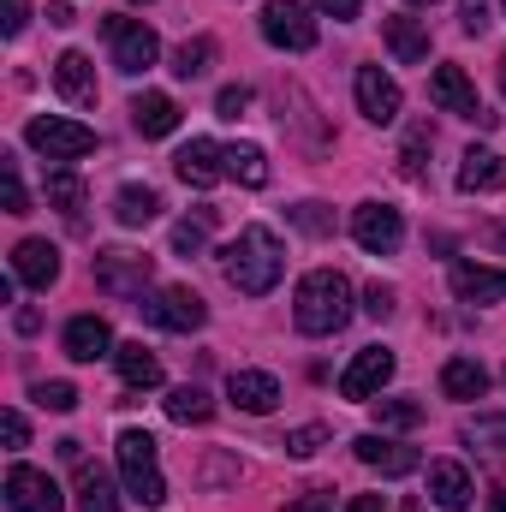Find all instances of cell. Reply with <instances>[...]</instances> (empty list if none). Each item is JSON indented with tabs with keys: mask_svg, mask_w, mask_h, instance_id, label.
<instances>
[{
	"mask_svg": "<svg viewBox=\"0 0 506 512\" xmlns=\"http://www.w3.org/2000/svg\"><path fill=\"white\" fill-rule=\"evenodd\" d=\"M292 322H298V334H340L352 322V280L340 268H310L298 280Z\"/></svg>",
	"mask_w": 506,
	"mask_h": 512,
	"instance_id": "cell-1",
	"label": "cell"
},
{
	"mask_svg": "<svg viewBox=\"0 0 506 512\" xmlns=\"http://www.w3.org/2000/svg\"><path fill=\"white\" fill-rule=\"evenodd\" d=\"M221 268H227L233 292H245V298H262V292H274V286H280L286 251H280V239H274L268 227H245V233H239V239L221 251Z\"/></svg>",
	"mask_w": 506,
	"mask_h": 512,
	"instance_id": "cell-2",
	"label": "cell"
},
{
	"mask_svg": "<svg viewBox=\"0 0 506 512\" xmlns=\"http://www.w3.org/2000/svg\"><path fill=\"white\" fill-rule=\"evenodd\" d=\"M114 453H120V477H126V495H131V501H137V507H161V501H167V477H161L155 435L126 429Z\"/></svg>",
	"mask_w": 506,
	"mask_h": 512,
	"instance_id": "cell-3",
	"label": "cell"
},
{
	"mask_svg": "<svg viewBox=\"0 0 506 512\" xmlns=\"http://www.w3.org/2000/svg\"><path fill=\"white\" fill-rule=\"evenodd\" d=\"M137 310H143V322H155V328H167V334H197V328L209 322V310H203V298H197L191 286H161V292L137 298Z\"/></svg>",
	"mask_w": 506,
	"mask_h": 512,
	"instance_id": "cell-4",
	"label": "cell"
},
{
	"mask_svg": "<svg viewBox=\"0 0 506 512\" xmlns=\"http://www.w3.org/2000/svg\"><path fill=\"white\" fill-rule=\"evenodd\" d=\"M24 143L36 155H48V161H78V155L96 149V131L78 126V120H60V114H42V120L24 126Z\"/></svg>",
	"mask_w": 506,
	"mask_h": 512,
	"instance_id": "cell-5",
	"label": "cell"
},
{
	"mask_svg": "<svg viewBox=\"0 0 506 512\" xmlns=\"http://www.w3.org/2000/svg\"><path fill=\"white\" fill-rule=\"evenodd\" d=\"M262 36L286 54H310L316 48V18L304 0H268L262 6Z\"/></svg>",
	"mask_w": 506,
	"mask_h": 512,
	"instance_id": "cell-6",
	"label": "cell"
},
{
	"mask_svg": "<svg viewBox=\"0 0 506 512\" xmlns=\"http://www.w3.org/2000/svg\"><path fill=\"white\" fill-rule=\"evenodd\" d=\"M102 30H108V42H114V66H120V72H149V66L161 60V36H155L143 18H108Z\"/></svg>",
	"mask_w": 506,
	"mask_h": 512,
	"instance_id": "cell-7",
	"label": "cell"
},
{
	"mask_svg": "<svg viewBox=\"0 0 506 512\" xmlns=\"http://www.w3.org/2000/svg\"><path fill=\"white\" fill-rule=\"evenodd\" d=\"M429 102H435V108H447V114H459V120L495 126V114L477 102V84L465 78V66H435V78H429Z\"/></svg>",
	"mask_w": 506,
	"mask_h": 512,
	"instance_id": "cell-8",
	"label": "cell"
},
{
	"mask_svg": "<svg viewBox=\"0 0 506 512\" xmlns=\"http://www.w3.org/2000/svg\"><path fill=\"white\" fill-rule=\"evenodd\" d=\"M352 239L370 256H393L405 245V221H399V209H387V203H358V209H352Z\"/></svg>",
	"mask_w": 506,
	"mask_h": 512,
	"instance_id": "cell-9",
	"label": "cell"
},
{
	"mask_svg": "<svg viewBox=\"0 0 506 512\" xmlns=\"http://www.w3.org/2000/svg\"><path fill=\"white\" fill-rule=\"evenodd\" d=\"M6 507L12 512H60V483L48 477V471H36V465H12L6 471Z\"/></svg>",
	"mask_w": 506,
	"mask_h": 512,
	"instance_id": "cell-10",
	"label": "cell"
},
{
	"mask_svg": "<svg viewBox=\"0 0 506 512\" xmlns=\"http://www.w3.org/2000/svg\"><path fill=\"white\" fill-rule=\"evenodd\" d=\"M352 90H358V114H364L370 126H393V120H399V108H405L399 84H393V78H387L381 66H358Z\"/></svg>",
	"mask_w": 506,
	"mask_h": 512,
	"instance_id": "cell-11",
	"label": "cell"
},
{
	"mask_svg": "<svg viewBox=\"0 0 506 512\" xmlns=\"http://www.w3.org/2000/svg\"><path fill=\"white\" fill-rule=\"evenodd\" d=\"M173 173H179L191 191H209V185L227 179V149H221L215 137H191V143L173 155Z\"/></svg>",
	"mask_w": 506,
	"mask_h": 512,
	"instance_id": "cell-12",
	"label": "cell"
},
{
	"mask_svg": "<svg viewBox=\"0 0 506 512\" xmlns=\"http://www.w3.org/2000/svg\"><path fill=\"white\" fill-rule=\"evenodd\" d=\"M387 382H393V352H387V346H364V352L346 364L340 393H346V399H376Z\"/></svg>",
	"mask_w": 506,
	"mask_h": 512,
	"instance_id": "cell-13",
	"label": "cell"
},
{
	"mask_svg": "<svg viewBox=\"0 0 506 512\" xmlns=\"http://www.w3.org/2000/svg\"><path fill=\"white\" fill-rule=\"evenodd\" d=\"M60 346H66L72 364H96V358H114V352H120V346H114V328H108L102 316H72L66 334H60Z\"/></svg>",
	"mask_w": 506,
	"mask_h": 512,
	"instance_id": "cell-14",
	"label": "cell"
},
{
	"mask_svg": "<svg viewBox=\"0 0 506 512\" xmlns=\"http://www.w3.org/2000/svg\"><path fill=\"white\" fill-rule=\"evenodd\" d=\"M352 453H358L370 471H381V477H411V471L423 465V453H417V447L387 441V435H358V441H352Z\"/></svg>",
	"mask_w": 506,
	"mask_h": 512,
	"instance_id": "cell-15",
	"label": "cell"
},
{
	"mask_svg": "<svg viewBox=\"0 0 506 512\" xmlns=\"http://www.w3.org/2000/svg\"><path fill=\"white\" fill-rule=\"evenodd\" d=\"M96 286L102 292H137L143 298V286H149V256H137V251H102L96 256Z\"/></svg>",
	"mask_w": 506,
	"mask_h": 512,
	"instance_id": "cell-16",
	"label": "cell"
},
{
	"mask_svg": "<svg viewBox=\"0 0 506 512\" xmlns=\"http://www.w3.org/2000/svg\"><path fill=\"white\" fill-rule=\"evenodd\" d=\"M54 90H60L72 108H96V66H90L84 48H66V54L54 60Z\"/></svg>",
	"mask_w": 506,
	"mask_h": 512,
	"instance_id": "cell-17",
	"label": "cell"
},
{
	"mask_svg": "<svg viewBox=\"0 0 506 512\" xmlns=\"http://www.w3.org/2000/svg\"><path fill=\"white\" fill-rule=\"evenodd\" d=\"M12 280H18V286H36V292H48V286L60 280V251H54L48 239H24V245L12 251Z\"/></svg>",
	"mask_w": 506,
	"mask_h": 512,
	"instance_id": "cell-18",
	"label": "cell"
},
{
	"mask_svg": "<svg viewBox=\"0 0 506 512\" xmlns=\"http://www.w3.org/2000/svg\"><path fill=\"white\" fill-rule=\"evenodd\" d=\"M227 399H233L239 411H251V417H268V411L280 405V382H274L268 370H233V376H227Z\"/></svg>",
	"mask_w": 506,
	"mask_h": 512,
	"instance_id": "cell-19",
	"label": "cell"
},
{
	"mask_svg": "<svg viewBox=\"0 0 506 512\" xmlns=\"http://www.w3.org/2000/svg\"><path fill=\"white\" fill-rule=\"evenodd\" d=\"M459 191H471V197H483V191H506V155L495 149H465V161H459Z\"/></svg>",
	"mask_w": 506,
	"mask_h": 512,
	"instance_id": "cell-20",
	"label": "cell"
},
{
	"mask_svg": "<svg viewBox=\"0 0 506 512\" xmlns=\"http://www.w3.org/2000/svg\"><path fill=\"white\" fill-rule=\"evenodd\" d=\"M429 495H435V507L441 512H465L477 489H471V471H465V465L435 459V465H429Z\"/></svg>",
	"mask_w": 506,
	"mask_h": 512,
	"instance_id": "cell-21",
	"label": "cell"
},
{
	"mask_svg": "<svg viewBox=\"0 0 506 512\" xmlns=\"http://www.w3.org/2000/svg\"><path fill=\"white\" fill-rule=\"evenodd\" d=\"M453 292L465 304H495L506 298V268H483V262H453Z\"/></svg>",
	"mask_w": 506,
	"mask_h": 512,
	"instance_id": "cell-22",
	"label": "cell"
},
{
	"mask_svg": "<svg viewBox=\"0 0 506 512\" xmlns=\"http://www.w3.org/2000/svg\"><path fill=\"white\" fill-rule=\"evenodd\" d=\"M381 36H387V48H393L399 66H423V60H429V30H423L417 18L393 12V18H381Z\"/></svg>",
	"mask_w": 506,
	"mask_h": 512,
	"instance_id": "cell-23",
	"label": "cell"
},
{
	"mask_svg": "<svg viewBox=\"0 0 506 512\" xmlns=\"http://www.w3.org/2000/svg\"><path fill=\"white\" fill-rule=\"evenodd\" d=\"M131 126L143 131V137H173V131H179V102L161 96V90H143V96L131 102Z\"/></svg>",
	"mask_w": 506,
	"mask_h": 512,
	"instance_id": "cell-24",
	"label": "cell"
},
{
	"mask_svg": "<svg viewBox=\"0 0 506 512\" xmlns=\"http://www.w3.org/2000/svg\"><path fill=\"white\" fill-rule=\"evenodd\" d=\"M441 393L447 399H483L489 393V370L477 358H447L441 364Z\"/></svg>",
	"mask_w": 506,
	"mask_h": 512,
	"instance_id": "cell-25",
	"label": "cell"
},
{
	"mask_svg": "<svg viewBox=\"0 0 506 512\" xmlns=\"http://www.w3.org/2000/svg\"><path fill=\"white\" fill-rule=\"evenodd\" d=\"M78 512H120V495H114L108 471L84 465V459H78Z\"/></svg>",
	"mask_w": 506,
	"mask_h": 512,
	"instance_id": "cell-26",
	"label": "cell"
},
{
	"mask_svg": "<svg viewBox=\"0 0 506 512\" xmlns=\"http://www.w3.org/2000/svg\"><path fill=\"white\" fill-rule=\"evenodd\" d=\"M114 364H120L126 387H161V358H155V352H149L143 340L120 346V352H114Z\"/></svg>",
	"mask_w": 506,
	"mask_h": 512,
	"instance_id": "cell-27",
	"label": "cell"
},
{
	"mask_svg": "<svg viewBox=\"0 0 506 512\" xmlns=\"http://www.w3.org/2000/svg\"><path fill=\"white\" fill-rule=\"evenodd\" d=\"M465 447H477L483 459H506V411H483L465 423Z\"/></svg>",
	"mask_w": 506,
	"mask_h": 512,
	"instance_id": "cell-28",
	"label": "cell"
},
{
	"mask_svg": "<svg viewBox=\"0 0 506 512\" xmlns=\"http://www.w3.org/2000/svg\"><path fill=\"white\" fill-rule=\"evenodd\" d=\"M155 215H161V197H155L149 185H126V191L114 197V221H120V227H149Z\"/></svg>",
	"mask_w": 506,
	"mask_h": 512,
	"instance_id": "cell-29",
	"label": "cell"
},
{
	"mask_svg": "<svg viewBox=\"0 0 506 512\" xmlns=\"http://www.w3.org/2000/svg\"><path fill=\"white\" fill-rule=\"evenodd\" d=\"M161 405H167V417H173V423H209V417H215V399H209L203 387H191V382L173 387Z\"/></svg>",
	"mask_w": 506,
	"mask_h": 512,
	"instance_id": "cell-30",
	"label": "cell"
},
{
	"mask_svg": "<svg viewBox=\"0 0 506 512\" xmlns=\"http://www.w3.org/2000/svg\"><path fill=\"white\" fill-rule=\"evenodd\" d=\"M42 191H48V209H60V215H78V209H84V179H78L66 161L48 173V185H42Z\"/></svg>",
	"mask_w": 506,
	"mask_h": 512,
	"instance_id": "cell-31",
	"label": "cell"
},
{
	"mask_svg": "<svg viewBox=\"0 0 506 512\" xmlns=\"http://www.w3.org/2000/svg\"><path fill=\"white\" fill-rule=\"evenodd\" d=\"M227 173H233L239 185L262 191V185H268V155H262L256 143H233V149H227Z\"/></svg>",
	"mask_w": 506,
	"mask_h": 512,
	"instance_id": "cell-32",
	"label": "cell"
},
{
	"mask_svg": "<svg viewBox=\"0 0 506 512\" xmlns=\"http://www.w3.org/2000/svg\"><path fill=\"white\" fill-rule=\"evenodd\" d=\"M209 66H215V36H197V42H185L173 54V72L179 78H209Z\"/></svg>",
	"mask_w": 506,
	"mask_h": 512,
	"instance_id": "cell-33",
	"label": "cell"
},
{
	"mask_svg": "<svg viewBox=\"0 0 506 512\" xmlns=\"http://www.w3.org/2000/svg\"><path fill=\"white\" fill-rule=\"evenodd\" d=\"M286 221H292L298 233H310V239H328V233H334L328 203H298V209H286Z\"/></svg>",
	"mask_w": 506,
	"mask_h": 512,
	"instance_id": "cell-34",
	"label": "cell"
},
{
	"mask_svg": "<svg viewBox=\"0 0 506 512\" xmlns=\"http://www.w3.org/2000/svg\"><path fill=\"white\" fill-rule=\"evenodd\" d=\"M209 227H215V209H203L197 221H179V227H173V251L197 256V251H203V239H209Z\"/></svg>",
	"mask_w": 506,
	"mask_h": 512,
	"instance_id": "cell-35",
	"label": "cell"
},
{
	"mask_svg": "<svg viewBox=\"0 0 506 512\" xmlns=\"http://www.w3.org/2000/svg\"><path fill=\"white\" fill-rule=\"evenodd\" d=\"M376 423L381 429H417V423H423V405H417V399H381Z\"/></svg>",
	"mask_w": 506,
	"mask_h": 512,
	"instance_id": "cell-36",
	"label": "cell"
},
{
	"mask_svg": "<svg viewBox=\"0 0 506 512\" xmlns=\"http://www.w3.org/2000/svg\"><path fill=\"white\" fill-rule=\"evenodd\" d=\"M0 191H6V215H30V191H24L12 155H0Z\"/></svg>",
	"mask_w": 506,
	"mask_h": 512,
	"instance_id": "cell-37",
	"label": "cell"
},
{
	"mask_svg": "<svg viewBox=\"0 0 506 512\" xmlns=\"http://www.w3.org/2000/svg\"><path fill=\"white\" fill-rule=\"evenodd\" d=\"M423 149H429V126H411V137L399 143V173L405 179H423Z\"/></svg>",
	"mask_w": 506,
	"mask_h": 512,
	"instance_id": "cell-38",
	"label": "cell"
},
{
	"mask_svg": "<svg viewBox=\"0 0 506 512\" xmlns=\"http://www.w3.org/2000/svg\"><path fill=\"white\" fill-rule=\"evenodd\" d=\"M322 441H328V429H322V423H298L280 447H286L292 459H310V453H322Z\"/></svg>",
	"mask_w": 506,
	"mask_h": 512,
	"instance_id": "cell-39",
	"label": "cell"
},
{
	"mask_svg": "<svg viewBox=\"0 0 506 512\" xmlns=\"http://www.w3.org/2000/svg\"><path fill=\"white\" fill-rule=\"evenodd\" d=\"M30 399H36L42 411H72V405H78V387L72 382H36L30 387Z\"/></svg>",
	"mask_w": 506,
	"mask_h": 512,
	"instance_id": "cell-40",
	"label": "cell"
},
{
	"mask_svg": "<svg viewBox=\"0 0 506 512\" xmlns=\"http://www.w3.org/2000/svg\"><path fill=\"white\" fill-rule=\"evenodd\" d=\"M245 108H251V90H245V84H227V90L215 96V114H221V120H239Z\"/></svg>",
	"mask_w": 506,
	"mask_h": 512,
	"instance_id": "cell-41",
	"label": "cell"
},
{
	"mask_svg": "<svg viewBox=\"0 0 506 512\" xmlns=\"http://www.w3.org/2000/svg\"><path fill=\"white\" fill-rule=\"evenodd\" d=\"M0 429H6V447H12V453L30 441V423H24V411H12V405L0 411Z\"/></svg>",
	"mask_w": 506,
	"mask_h": 512,
	"instance_id": "cell-42",
	"label": "cell"
},
{
	"mask_svg": "<svg viewBox=\"0 0 506 512\" xmlns=\"http://www.w3.org/2000/svg\"><path fill=\"white\" fill-rule=\"evenodd\" d=\"M24 24H30V0H0V30L18 36Z\"/></svg>",
	"mask_w": 506,
	"mask_h": 512,
	"instance_id": "cell-43",
	"label": "cell"
},
{
	"mask_svg": "<svg viewBox=\"0 0 506 512\" xmlns=\"http://www.w3.org/2000/svg\"><path fill=\"white\" fill-rule=\"evenodd\" d=\"M459 24H465L471 36H483V30H489V0H459Z\"/></svg>",
	"mask_w": 506,
	"mask_h": 512,
	"instance_id": "cell-44",
	"label": "cell"
},
{
	"mask_svg": "<svg viewBox=\"0 0 506 512\" xmlns=\"http://www.w3.org/2000/svg\"><path fill=\"white\" fill-rule=\"evenodd\" d=\"M364 310H370V316H376V322H387V316H393V286H370V292H364Z\"/></svg>",
	"mask_w": 506,
	"mask_h": 512,
	"instance_id": "cell-45",
	"label": "cell"
},
{
	"mask_svg": "<svg viewBox=\"0 0 506 512\" xmlns=\"http://www.w3.org/2000/svg\"><path fill=\"white\" fill-rule=\"evenodd\" d=\"M286 512H334V495L328 489H310V495H298Z\"/></svg>",
	"mask_w": 506,
	"mask_h": 512,
	"instance_id": "cell-46",
	"label": "cell"
},
{
	"mask_svg": "<svg viewBox=\"0 0 506 512\" xmlns=\"http://www.w3.org/2000/svg\"><path fill=\"white\" fill-rule=\"evenodd\" d=\"M316 6H322L328 18H340V24H352V18L364 12V0H316Z\"/></svg>",
	"mask_w": 506,
	"mask_h": 512,
	"instance_id": "cell-47",
	"label": "cell"
},
{
	"mask_svg": "<svg viewBox=\"0 0 506 512\" xmlns=\"http://www.w3.org/2000/svg\"><path fill=\"white\" fill-rule=\"evenodd\" d=\"M346 512H381V495H352V501H346Z\"/></svg>",
	"mask_w": 506,
	"mask_h": 512,
	"instance_id": "cell-48",
	"label": "cell"
},
{
	"mask_svg": "<svg viewBox=\"0 0 506 512\" xmlns=\"http://www.w3.org/2000/svg\"><path fill=\"white\" fill-rule=\"evenodd\" d=\"M489 512H506V489H495V507H489Z\"/></svg>",
	"mask_w": 506,
	"mask_h": 512,
	"instance_id": "cell-49",
	"label": "cell"
},
{
	"mask_svg": "<svg viewBox=\"0 0 506 512\" xmlns=\"http://www.w3.org/2000/svg\"><path fill=\"white\" fill-rule=\"evenodd\" d=\"M399 512H429V507H423V501H405V507H399Z\"/></svg>",
	"mask_w": 506,
	"mask_h": 512,
	"instance_id": "cell-50",
	"label": "cell"
},
{
	"mask_svg": "<svg viewBox=\"0 0 506 512\" xmlns=\"http://www.w3.org/2000/svg\"><path fill=\"white\" fill-rule=\"evenodd\" d=\"M495 245H501V251H506V227H495Z\"/></svg>",
	"mask_w": 506,
	"mask_h": 512,
	"instance_id": "cell-51",
	"label": "cell"
},
{
	"mask_svg": "<svg viewBox=\"0 0 506 512\" xmlns=\"http://www.w3.org/2000/svg\"><path fill=\"white\" fill-rule=\"evenodd\" d=\"M501 84H506V54H501Z\"/></svg>",
	"mask_w": 506,
	"mask_h": 512,
	"instance_id": "cell-52",
	"label": "cell"
},
{
	"mask_svg": "<svg viewBox=\"0 0 506 512\" xmlns=\"http://www.w3.org/2000/svg\"><path fill=\"white\" fill-rule=\"evenodd\" d=\"M411 6H435V0H411Z\"/></svg>",
	"mask_w": 506,
	"mask_h": 512,
	"instance_id": "cell-53",
	"label": "cell"
}]
</instances>
